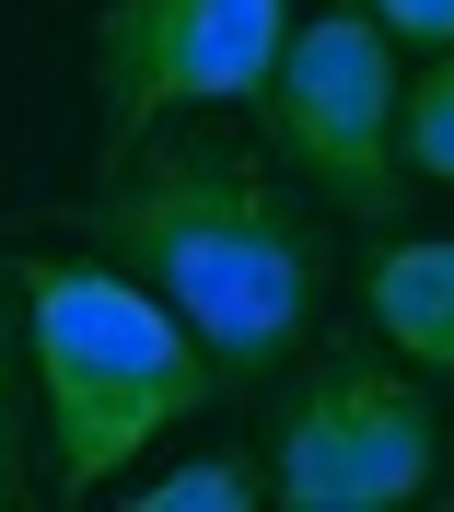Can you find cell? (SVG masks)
<instances>
[{
  "label": "cell",
  "mask_w": 454,
  "mask_h": 512,
  "mask_svg": "<svg viewBox=\"0 0 454 512\" xmlns=\"http://www.w3.org/2000/svg\"><path fill=\"white\" fill-rule=\"evenodd\" d=\"M94 233L117 268L175 303L198 326V350L222 384H268L280 361L315 338V291L326 256L303 233V210L268 187V163L222 128H152L117 152L94 198Z\"/></svg>",
  "instance_id": "1"
},
{
  "label": "cell",
  "mask_w": 454,
  "mask_h": 512,
  "mask_svg": "<svg viewBox=\"0 0 454 512\" xmlns=\"http://www.w3.org/2000/svg\"><path fill=\"white\" fill-rule=\"evenodd\" d=\"M24 338H35V384H47V443H59V489L94 501L117 489L140 443H163L175 419L210 396V350L198 326L163 303L140 268L117 256H24Z\"/></svg>",
  "instance_id": "2"
},
{
  "label": "cell",
  "mask_w": 454,
  "mask_h": 512,
  "mask_svg": "<svg viewBox=\"0 0 454 512\" xmlns=\"http://www.w3.org/2000/svg\"><path fill=\"white\" fill-rule=\"evenodd\" d=\"M257 117L326 210L396 222V198H408V140H396L408 128V70H396V24L373 0H338L315 24H292Z\"/></svg>",
  "instance_id": "3"
},
{
  "label": "cell",
  "mask_w": 454,
  "mask_h": 512,
  "mask_svg": "<svg viewBox=\"0 0 454 512\" xmlns=\"http://www.w3.org/2000/svg\"><path fill=\"white\" fill-rule=\"evenodd\" d=\"M443 478V396L408 350H338L268 419V501L292 512H396Z\"/></svg>",
  "instance_id": "4"
},
{
  "label": "cell",
  "mask_w": 454,
  "mask_h": 512,
  "mask_svg": "<svg viewBox=\"0 0 454 512\" xmlns=\"http://www.w3.org/2000/svg\"><path fill=\"white\" fill-rule=\"evenodd\" d=\"M292 47V0H105L94 12V105L129 152L175 105H257Z\"/></svg>",
  "instance_id": "5"
},
{
  "label": "cell",
  "mask_w": 454,
  "mask_h": 512,
  "mask_svg": "<svg viewBox=\"0 0 454 512\" xmlns=\"http://www.w3.org/2000/svg\"><path fill=\"white\" fill-rule=\"evenodd\" d=\"M361 315L385 350H408L420 373L454 384V233H420V245H385L361 268Z\"/></svg>",
  "instance_id": "6"
},
{
  "label": "cell",
  "mask_w": 454,
  "mask_h": 512,
  "mask_svg": "<svg viewBox=\"0 0 454 512\" xmlns=\"http://www.w3.org/2000/svg\"><path fill=\"white\" fill-rule=\"evenodd\" d=\"M257 501H268L257 454H198V466H163L129 489V512H257Z\"/></svg>",
  "instance_id": "7"
},
{
  "label": "cell",
  "mask_w": 454,
  "mask_h": 512,
  "mask_svg": "<svg viewBox=\"0 0 454 512\" xmlns=\"http://www.w3.org/2000/svg\"><path fill=\"white\" fill-rule=\"evenodd\" d=\"M24 361H35V338H24V280L0 268V512L35 501V454H24Z\"/></svg>",
  "instance_id": "8"
},
{
  "label": "cell",
  "mask_w": 454,
  "mask_h": 512,
  "mask_svg": "<svg viewBox=\"0 0 454 512\" xmlns=\"http://www.w3.org/2000/svg\"><path fill=\"white\" fill-rule=\"evenodd\" d=\"M408 175H431V187H454V47H431L420 70H408Z\"/></svg>",
  "instance_id": "9"
},
{
  "label": "cell",
  "mask_w": 454,
  "mask_h": 512,
  "mask_svg": "<svg viewBox=\"0 0 454 512\" xmlns=\"http://www.w3.org/2000/svg\"><path fill=\"white\" fill-rule=\"evenodd\" d=\"M396 24V47H454V0H373Z\"/></svg>",
  "instance_id": "10"
}]
</instances>
